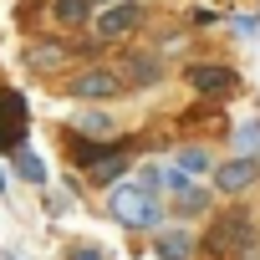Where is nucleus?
<instances>
[{"mask_svg":"<svg viewBox=\"0 0 260 260\" xmlns=\"http://www.w3.org/2000/svg\"><path fill=\"white\" fill-rule=\"evenodd\" d=\"M107 214H112L122 230H158V224L169 219L164 199H158L153 189H143L138 179H122V184L107 189Z\"/></svg>","mask_w":260,"mask_h":260,"instance_id":"f257e3e1","label":"nucleus"},{"mask_svg":"<svg viewBox=\"0 0 260 260\" xmlns=\"http://www.w3.org/2000/svg\"><path fill=\"white\" fill-rule=\"evenodd\" d=\"M250 250H255V219L245 209H230L204 230V255L209 260H250Z\"/></svg>","mask_w":260,"mask_h":260,"instance_id":"f03ea898","label":"nucleus"},{"mask_svg":"<svg viewBox=\"0 0 260 260\" xmlns=\"http://www.w3.org/2000/svg\"><path fill=\"white\" fill-rule=\"evenodd\" d=\"M61 87H67V97H77V102H112V97H122V92H127V87H122V77H117V67H102V61L82 67V72H77V77H67Z\"/></svg>","mask_w":260,"mask_h":260,"instance_id":"7ed1b4c3","label":"nucleus"},{"mask_svg":"<svg viewBox=\"0 0 260 260\" xmlns=\"http://www.w3.org/2000/svg\"><path fill=\"white\" fill-rule=\"evenodd\" d=\"M31 133V107L16 87H0V158H11L16 148H26Z\"/></svg>","mask_w":260,"mask_h":260,"instance_id":"20e7f679","label":"nucleus"},{"mask_svg":"<svg viewBox=\"0 0 260 260\" xmlns=\"http://www.w3.org/2000/svg\"><path fill=\"white\" fill-rule=\"evenodd\" d=\"M138 21H143V6H138V0H112V6H102L87 26H92L97 41H122L127 31H138Z\"/></svg>","mask_w":260,"mask_h":260,"instance_id":"39448f33","label":"nucleus"},{"mask_svg":"<svg viewBox=\"0 0 260 260\" xmlns=\"http://www.w3.org/2000/svg\"><path fill=\"white\" fill-rule=\"evenodd\" d=\"M209 179H214V189L219 194H230V199H240V194H250L255 184H260V158H224V164H214L209 169Z\"/></svg>","mask_w":260,"mask_h":260,"instance_id":"423d86ee","label":"nucleus"},{"mask_svg":"<svg viewBox=\"0 0 260 260\" xmlns=\"http://www.w3.org/2000/svg\"><path fill=\"white\" fill-rule=\"evenodd\" d=\"M184 82H189L194 92H204V97H224V92L240 87V77H235L230 67H219V61H194V67L184 72Z\"/></svg>","mask_w":260,"mask_h":260,"instance_id":"0eeeda50","label":"nucleus"},{"mask_svg":"<svg viewBox=\"0 0 260 260\" xmlns=\"http://www.w3.org/2000/svg\"><path fill=\"white\" fill-rule=\"evenodd\" d=\"M194 250H199V240H194L189 224H158L153 230V255L158 260H194Z\"/></svg>","mask_w":260,"mask_h":260,"instance_id":"6e6552de","label":"nucleus"},{"mask_svg":"<svg viewBox=\"0 0 260 260\" xmlns=\"http://www.w3.org/2000/svg\"><path fill=\"white\" fill-rule=\"evenodd\" d=\"M117 77H122V87H153V82H164V61L153 51H127Z\"/></svg>","mask_w":260,"mask_h":260,"instance_id":"1a4fd4ad","label":"nucleus"},{"mask_svg":"<svg viewBox=\"0 0 260 260\" xmlns=\"http://www.w3.org/2000/svg\"><path fill=\"white\" fill-rule=\"evenodd\" d=\"M127 169H133V153L117 143L112 153H102V158L87 169V184H92V189H112V184H122V179H127Z\"/></svg>","mask_w":260,"mask_h":260,"instance_id":"9d476101","label":"nucleus"},{"mask_svg":"<svg viewBox=\"0 0 260 260\" xmlns=\"http://www.w3.org/2000/svg\"><path fill=\"white\" fill-rule=\"evenodd\" d=\"M209 204H214V199H209V189H204V184H194V179H189L179 194H169V209H174L179 219H204V214H209Z\"/></svg>","mask_w":260,"mask_h":260,"instance_id":"9b49d317","label":"nucleus"},{"mask_svg":"<svg viewBox=\"0 0 260 260\" xmlns=\"http://www.w3.org/2000/svg\"><path fill=\"white\" fill-rule=\"evenodd\" d=\"M112 148H117L112 138H87V133H77V127L67 133V153H72V158H77L82 169H92V164H97L102 153H112Z\"/></svg>","mask_w":260,"mask_h":260,"instance_id":"f8f14e48","label":"nucleus"},{"mask_svg":"<svg viewBox=\"0 0 260 260\" xmlns=\"http://www.w3.org/2000/svg\"><path fill=\"white\" fill-rule=\"evenodd\" d=\"M72 61V46H61V41H36V46H26V67L31 72H56V67H67Z\"/></svg>","mask_w":260,"mask_h":260,"instance_id":"ddd939ff","label":"nucleus"},{"mask_svg":"<svg viewBox=\"0 0 260 260\" xmlns=\"http://www.w3.org/2000/svg\"><path fill=\"white\" fill-rule=\"evenodd\" d=\"M11 179H21V184H36V189H46V158L41 153H31V148H16L11 153Z\"/></svg>","mask_w":260,"mask_h":260,"instance_id":"4468645a","label":"nucleus"},{"mask_svg":"<svg viewBox=\"0 0 260 260\" xmlns=\"http://www.w3.org/2000/svg\"><path fill=\"white\" fill-rule=\"evenodd\" d=\"M92 6H97V0H51V21H61V26H87V21H92Z\"/></svg>","mask_w":260,"mask_h":260,"instance_id":"2eb2a0df","label":"nucleus"},{"mask_svg":"<svg viewBox=\"0 0 260 260\" xmlns=\"http://www.w3.org/2000/svg\"><path fill=\"white\" fill-rule=\"evenodd\" d=\"M174 164L194 179V174H209V169H214V153H209V148H199V143H189V148H179V153H174Z\"/></svg>","mask_w":260,"mask_h":260,"instance_id":"dca6fc26","label":"nucleus"},{"mask_svg":"<svg viewBox=\"0 0 260 260\" xmlns=\"http://www.w3.org/2000/svg\"><path fill=\"white\" fill-rule=\"evenodd\" d=\"M77 133H87V138H112V117H107V112H82V117H77Z\"/></svg>","mask_w":260,"mask_h":260,"instance_id":"f3484780","label":"nucleus"},{"mask_svg":"<svg viewBox=\"0 0 260 260\" xmlns=\"http://www.w3.org/2000/svg\"><path fill=\"white\" fill-rule=\"evenodd\" d=\"M235 148H240V158H255L260 153V122H245L240 133H235Z\"/></svg>","mask_w":260,"mask_h":260,"instance_id":"a211bd4d","label":"nucleus"},{"mask_svg":"<svg viewBox=\"0 0 260 260\" xmlns=\"http://www.w3.org/2000/svg\"><path fill=\"white\" fill-rule=\"evenodd\" d=\"M61 260H107V250L92 245V240H72V245L61 250Z\"/></svg>","mask_w":260,"mask_h":260,"instance_id":"6ab92c4d","label":"nucleus"},{"mask_svg":"<svg viewBox=\"0 0 260 260\" xmlns=\"http://www.w3.org/2000/svg\"><path fill=\"white\" fill-rule=\"evenodd\" d=\"M235 31H240V36H260V21H255V16H235Z\"/></svg>","mask_w":260,"mask_h":260,"instance_id":"aec40b11","label":"nucleus"},{"mask_svg":"<svg viewBox=\"0 0 260 260\" xmlns=\"http://www.w3.org/2000/svg\"><path fill=\"white\" fill-rule=\"evenodd\" d=\"M0 194H11V169L0 164Z\"/></svg>","mask_w":260,"mask_h":260,"instance_id":"412c9836","label":"nucleus"},{"mask_svg":"<svg viewBox=\"0 0 260 260\" xmlns=\"http://www.w3.org/2000/svg\"><path fill=\"white\" fill-rule=\"evenodd\" d=\"M0 260H21V255H16V250H6V255H0Z\"/></svg>","mask_w":260,"mask_h":260,"instance_id":"4be33fe9","label":"nucleus"},{"mask_svg":"<svg viewBox=\"0 0 260 260\" xmlns=\"http://www.w3.org/2000/svg\"><path fill=\"white\" fill-rule=\"evenodd\" d=\"M255 21H260V16H255Z\"/></svg>","mask_w":260,"mask_h":260,"instance_id":"5701e85b","label":"nucleus"}]
</instances>
